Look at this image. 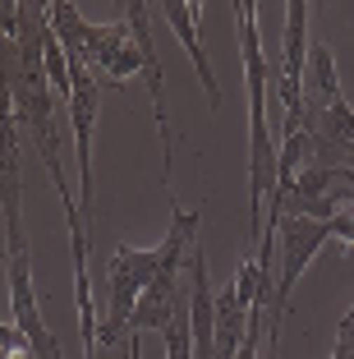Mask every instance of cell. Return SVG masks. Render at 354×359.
I'll return each mask as SVG.
<instances>
[{
  "mask_svg": "<svg viewBox=\"0 0 354 359\" xmlns=\"http://www.w3.org/2000/svg\"><path fill=\"white\" fill-rule=\"evenodd\" d=\"M332 235H336V240H345V244L354 249V208H345L341 217L332 222Z\"/></svg>",
  "mask_w": 354,
  "mask_h": 359,
  "instance_id": "5bb4252c",
  "label": "cell"
},
{
  "mask_svg": "<svg viewBox=\"0 0 354 359\" xmlns=\"http://www.w3.org/2000/svg\"><path fill=\"white\" fill-rule=\"evenodd\" d=\"M60 208L69 222V249H74V304H79V337L83 359H97V327H93V272H88V222L79 212V194L60 189Z\"/></svg>",
  "mask_w": 354,
  "mask_h": 359,
  "instance_id": "9c48e42d",
  "label": "cell"
},
{
  "mask_svg": "<svg viewBox=\"0 0 354 359\" xmlns=\"http://www.w3.org/2000/svg\"><path fill=\"white\" fill-rule=\"evenodd\" d=\"M332 359H354V304L345 309L341 327H336V346H332Z\"/></svg>",
  "mask_w": 354,
  "mask_h": 359,
  "instance_id": "4fadbf2b",
  "label": "cell"
},
{
  "mask_svg": "<svg viewBox=\"0 0 354 359\" xmlns=\"http://www.w3.org/2000/svg\"><path fill=\"white\" fill-rule=\"evenodd\" d=\"M125 23L134 28L138 46H143V83L152 93V120H156V138H161V161H166V194L175 198V184H170V116H166V102H161V60H156V46H152V5L143 0H129L125 10Z\"/></svg>",
  "mask_w": 354,
  "mask_h": 359,
  "instance_id": "ba28073f",
  "label": "cell"
},
{
  "mask_svg": "<svg viewBox=\"0 0 354 359\" xmlns=\"http://www.w3.org/2000/svg\"><path fill=\"white\" fill-rule=\"evenodd\" d=\"M308 5L290 0L285 5V37L281 60L271 65V93L281 102V138L304 129V69H308Z\"/></svg>",
  "mask_w": 354,
  "mask_h": 359,
  "instance_id": "5b68a950",
  "label": "cell"
},
{
  "mask_svg": "<svg viewBox=\"0 0 354 359\" xmlns=\"http://www.w3.org/2000/svg\"><path fill=\"white\" fill-rule=\"evenodd\" d=\"M19 125H14V111H10V97L0 93V212H5V231L23 226V143H19Z\"/></svg>",
  "mask_w": 354,
  "mask_h": 359,
  "instance_id": "30bf717a",
  "label": "cell"
},
{
  "mask_svg": "<svg viewBox=\"0 0 354 359\" xmlns=\"http://www.w3.org/2000/svg\"><path fill=\"white\" fill-rule=\"evenodd\" d=\"M5 276H10V323L23 332L32 359H64L55 332L46 327L42 309H37V290H32V254H28V235L23 226L5 231Z\"/></svg>",
  "mask_w": 354,
  "mask_h": 359,
  "instance_id": "277c9868",
  "label": "cell"
},
{
  "mask_svg": "<svg viewBox=\"0 0 354 359\" xmlns=\"http://www.w3.org/2000/svg\"><path fill=\"white\" fill-rule=\"evenodd\" d=\"M102 111L97 74L79 55H69V125H74V161H79V212L93 222V129Z\"/></svg>",
  "mask_w": 354,
  "mask_h": 359,
  "instance_id": "52a82bcc",
  "label": "cell"
},
{
  "mask_svg": "<svg viewBox=\"0 0 354 359\" xmlns=\"http://www.w3.org/2000/svg\"><path fill=\"white\" fill-rule=\"evenodd\" d=\"M262 359H276V355H262Z\"/></svg>",
  "mask_w": 354,
  "mask_h": 359,
  "instance_id": "9a60e30c",
  "label": "cell"
},
{
  "mask_svg": "<svg viewBox=\"0 0 354 359\" xmlns=\"http://www.w3.org/2000/svg\"><path fill=\"white\" fill-rule=\"evenodd\" d=\"M262 267L258 258L244 249L240 267H235V281L226 290L212 295V309H217V337H212V359H235L249 337V318H253V304H258V290H262Z\"/></svg>",
  "mask_w": 354,
  "mask_h": 359,
  "instance_id": "8992f818",
  "label": "cell"
},
{
  "mask_svg": "<svg viewBox=\"0 0 354 359\" xmlns=\"http://www.w3.org/2000/svg\"><path fill=\"white\" fill-rule=\"evenodd\" d=\"M198 244V212H184L179 203H170V231L152 249H134V244H115L111 263H106V323L97 332V346H125L129 341V318H134L143 290L161 272H184L189 254Z\"/></svg>",
  "mask_w": 354,
  "mask_h": 359,
  "instance_id": "6da1fadb",
  "label": "cell"
},
{
  "mask_svg": "<svg viewBox=\"0 0 354 359\" xmlns=\"http://www.w3.org/2000/svg\"><path fill=\"white\" fill-rule=\"evenodd\" d=\"M235 28H240V51H244V88H249V249L258 254L262 222H267V198L276 189V143L267 125V97H271V60L262 51L258 32V5L235 0L230 5Z\"/></svg>",
  "mask_w": 354,
  "mask_h": 359,
  "instance_id": "7a4b0ae2",
  "label": "cell"
},
{
  "mask_svg": "<svg viewBox=\"0 0 354 359\" xmlns=\"http://www.w3.org/2000/svg\"><path fill=\"white\" fill-rule=\"evenodd\" d=\"M161 14H166L170 32L184 42V55L193 60V69H198V83L207 88V102H212V111H217V106H221V83H217V69H212L207 51H203V42H198L203 5H193V0H166V5H161Z\"/></svg>",
  "mask_w": 354,
  "mask_h": 359,
  "instance_id": "8fae6325",
  "label": "cell"
},
{
  "mask_svg": "<svg viewBox=\"0 0 354 359\" xmlns=\"http://www.w3.org/2000/svg\"><path fill=\"white\" fill-rule=\"evenodd\" d=\"M46 19H51V32H55V42L64 46V55H79L93 74H106L111 83L143 79V46H138L134 28L125 19L120 23H88L69 0H51Z\"/></svg>",
  "mask_w": 354,
  "mask_h": 359,
  "instance_id": "3957f363",
  "label": "cell"
},
{
  "mask_svg": "<svg viewBox=\"0 0 354 359\" xmlns=\"http://www.w3.org/2000/svg\"><path fill=\"white\" fill-rule=\"evenodd\" d=\"M179 276L184 272H161L143 290L134 318H129V337H138V332H161L179 309H189V290H179Z\"/></svg>",
  "mask_w": 354,
  "mask_h": 359,
  "instance_id": "7c38bea8",
  "label": "cell"
}]
</instances>
